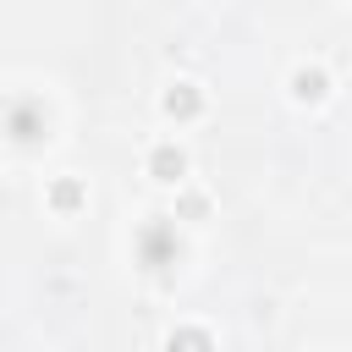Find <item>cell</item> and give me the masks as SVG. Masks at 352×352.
<instances>
[{
  "mask_svg": "<svg viewBox=\"0 0 352 352\" xmlns=\"http://www.w3.org/2000/svg\"><path fill=\"white\" fill-rule=\"evenodd\" d=\"M0 132H6L11 143H44V138H50V110H44V99H11V104L0 110Z\"/></svg>",
  "mask_w": 352,
  "mask_h": 352,
  "instance_id": "6da1fadb",
  "label": "cell"
},
{
  "mask_svg": "<svg viewBox=\"0 0 352 352\" xmlns=\"http://www.w3.org/2000/svg\"><path fill=\"white\" fill-rule=\"evenodd\" d=\"M176 258H182L176 226H170V220H148V226L138 231V264H143V270H170Z\"/></svg>",
  "mask_w": 352,
  "mask_h": 352,
  "instance_id": "7a4b0ae2",
  "label": "cell"
},
{
  "mask_svg": "<svg viewBox=\"0 0 352 352\" xmlns=\"http://www.w3.org/2000/svg\"><path fill=\"white\" fill-rule=\"evenodd\" d=\"M160 104H165V116H170V121H192V116L204 110V94H198L192 82H176V88H165V99H160Z\"/></svg>",
  "mask_w": 352,
  "mask_h": 352,
  "instance_id": "3957f363",
  "label": "cell"
},
{
  "mask_svg": "<svg viewBox=\"0 0 352 352\" xmlns=\"http://www.w3.org/2000/svg\"><path fill=\"white\" fill-rule=\"evenodd\" d=\"M182 170H187V154H182L176 143H160V148L148 154V176H154V182H182Z\"/></svg>",
  "mask_w": 352,
  "mask_h": 352,
  "instance_id": "277c9868",
  "label": "cell"
},
{
  "mask_svg": "<svg viewBox=\"0 0 352 352\" xmlns=\"http://www.w3.org/2000/svg\"><path fill=\"white\" fill-rule=\"evenodd\" d=\"M292 94H297V99H324V94H330V77H324L319 66H302V72H292Z\"/></svg>",
  "mask_w": 352,
  "mask_h": 352,
  "instance_id": "5b68a950",
  "label": "cell"
},
{
  "mask_svg": "<svg viewBox=\"0 0 352 352\" xmlns=\"http://www.w3.org/2000/svg\"><path fill=\"white\" fill-rule=\"evenodd\" d=\"M165 352H214V341H209V330H198V324H182V330H170Z\"/></svg>",
  "mask_w": 352,
  "mask_h": 352,
  "instance_id": "8992f818",
  "label": "cell"
},
{
  "mask_svg": "<svg viewBox=\"0 0 352 352\" xmlns=\"http://www.w3.org/2000/svg\"><path fill=\"white\" fill-rule=\"evenodd\" d=\"M50 204H55V209H77V204H82V182H55V187H50Z\"/></svg>",
  "mask_w": 352,
  "mask_h": 352,
  "instance_id": "52a82bcc",
  "label": "cell"
},
{
  "mask_svg": "<svg viewBox=\"0 0 352 352\" xmlns=\"http://www.w3.org/2000/svg\"><path fill=\"white\" fill-rule=\"evenodd\" d=\"M204 209H209V198H204V192H187V198H182V214H187V220H198Z\"/></svg>",
  "mask_w": 352,
  "mask_h": 352,
  "instance_id": "ba28073f",
  "label": "cell"
}]
</instances>
